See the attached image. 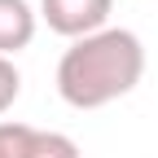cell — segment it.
Masks as SVG:
<instances>
[{
    "label": "cell",
    "instance_id": "obj_5",
    "mask_svg": "<svg viewBox=\"0 0 158 158\" xmlns=\"http://www.w3.org/2000/svg\"><path fill=\"white\" fill-rule=\"evenodd\" d=\"M35 127L27 123H0V158H27Z\"/></svg>",
    "mask_w": 158,
    "mask_h": 158
},
{
    "label": "cell",
    "instance_id": "obj_6",
    "mask_svg": "<svg viewBox=\"0 0 158 158\" xmlns=\"http://www.w3.org/2000/svg\"><path fill=\"white\" fill-rule=\"evenodd\" d=\"M18 92H22V75H18V66L9 57H0V114L18 101Z\"/></svg>",
    "mask_w": 158,
    "mask_h": 158
},
{
    "label": "cell",
    "instance_id": "obj_4",
    "mask_svg": "<svg viewBox=\"0 0 158 158\" xmlns=\"http://www.w3.org/2000/svg\"><path fill=\"white\" fill-rule=\"evenodd\" d=\"M27 158H79V145L62 132H35Z\"/></svg>",
    "mask_w": 158,
    "mask_h": 158
},
{
    "label": "cell",
    "instance_id": "obj_2",
    "mask_svg": "<svg viewBox=\"0 0 158 158\" xmlns=\"http://www.w3.org/2000/svg\"><path fill=\"white\" fill-rule=\"evenodd\" d=\"M114 0H44V22L57 35H79L88 40L106 27Z\"/></svg>",
    "mask_w": 158,
    "mask_h": 158
},
{
    "label": "cell",
    "instance_id": "obj_1",
    "mask_svg": "<svg viewBox=\"0 0 158 158\" xmlns=\"http://www.w3.org/2000/svg\"><path fill=\"white\" fill-rule=\"evenodd\" d=\"M145 75V48L132 31H97L66 48L57 66V92L75 110H97L127 97Z\"/></svg>",
    "mask_w": 158,
    "mask_h": 158
},
{
    "label": "cell",
    "instance_id": "obj_3",
    "mask_svg": "<svg viewBox=\"0 0 158 158\" xmlns=\"http://www.w3.org/2000/svg\"><path fill=\"white\" fill-rule=\"evenodd\" d=\"M35 35V13L27 0H0V57L27 48Z\"/></svg>",
    "mask_w": 158,
    "mask_h": 158
}]
</instances>
